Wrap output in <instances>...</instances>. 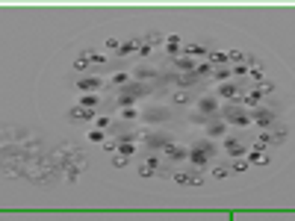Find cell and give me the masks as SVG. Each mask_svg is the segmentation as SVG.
<instances>
[{"label":"cell","instance_id":"obj_1","mask_svg":"<svg viewBox=\"0 0 295 221\" xmlns=\"http://www.w3.org/2000/svg\"><path fill=\"white\" fill-rule=\"evenodd\" d=\"M219 115H222L225 124H233V127H254V124H251V112H245V106L239 101L225 103V106L219 109Z\"/></svg>","mask_w":295,"mask_h":221},{"label":"cell","instance_id":"obj_2","mask_svg":"<svg viewBox=\"0 0 295 221\" xmlns=\"http://www.w3.org/2000/svg\"><path fill=\"white\" fill-rule=\"evenodd\" d=\"M213 156H216V145H213L209 139L195 142V145L189 148V162L195 165V168H207L209 162H213Z\"/></svg>","mask_w":295,"mask_h":221},{"label":"cell","instance_id":"obj_3","mask_svg":"<svg viewBox=\"0 0 295 221\" xmlns=\"http://www.w3.org/2000/svg\"><path fill=\"white\" fill-rule=\"evenodd\" d=\"M286 136H289V127H286V124H275L272 130H263V133H260V145L275 148V145H283Z\"/></svg>","mask_w":295,"mask_h":221},{"label":"cell","instance_id":"obj_4","mask_svg":"<svg viewBox=\"0 0 295 221\" xmlns=\"http://www.w3.org/2000/svg\"><path fill=\"white\" fill-rule=\"evenodd\" d=\"M251 124H254V127H266V130H272V127L278 124V115H275L272 106H260V109L251 112Z\"/></svg>","mask_w":295,"mask_h":221},{"label":"cell","instance_id":"obj_5","mask_svg":"<svg viewBox=\"0 0 295 221\" xmlns=\"http://www.w3.org/2000/svg\"><path fill=\"white\" fill-rule=\"evenodd\" d=\"M139 139L145 142L148 151H165V145L174 142V139L168 136V133H162V130H159V133H148V130H145V133H139Z\"/></svg>","mask_w":295,"mask_h":221},{"label":"cell","instance_id":"obj_6","mask_svg":"<svg viewBox=\"0 0 295 221\" xmlns=\"http://www.w3.org/2000/svg\"><path fill=\"white\" fill-rule=\"evenodd\" d=\"M74 89H77L80 95H98V92L104 89V80L95 77V74H89V77H77V80H74Z\"/></svg>","mask_w":295,"mask_h":221},{"label":"cell","instance_id":"obj_7","mask_svg":"<svg viewBox=\"0 0 295 221\" xmlns=\"http://www.w3.org/2000/svg\"><path fill=\"white\" fill-rule=\"evenodd\" d=\"M118 92L130 95L133 101H139V98H148V95L154 92V85H151V83H142V80H130V83L124 85V89H118Z\"/></svg>","mask_w":295,"mask_h":221},{"label":"cell","instance_id":"obj_8","mask_svg":"<svg viewBox=\"0 0 295 221\" xmlns=\"http://www.w3.org/2000/svg\"><path fill=\"white\" fill-rule=\"evenodd\" d=\"M98 118V109H86V106H71L68 109V121L71 124H89V121H95Z\"/></svg>","mask_w":295,"mask_h":221},{"label":"cell","instance_id":"obj_9","mask_svg":"<svg viewBox=\"0 0 295 221\" xmlns=\"http://www.w3.org/2000/svg\"><path fill=\"white\" fill-rule=\"evenodd\" d=\"M248 162H251V165H269V162H272V153H269L266 145L257 142V145L248 148Z\"/></svg>","mask_w":295,"mask_h":221},{"label":"cell","instance_id":"obj_10","mask_svg":"<svg viewBox=\"0 0 295 221\" xmlns=\"http://www.w3.org/2000/svg\"><path fill=\"white\" fill-rule=\"evenodd\" d=\"M168 118H172V109L168 106H148L142 112V121L145 124H159V121H168Z\"/></svg>","mask_w":295,"mask_h":221},{"label":"cell","instance_id":"obj_11","mask_svg":"<svg viewBox=\"0 0 295 221\" xmlns=\"http://www.w3.org/2000/svg\"><path fill=\"white\" fill-rule=\"evenodd\" d=\"M159 165H162V159H159L156 153H148V156H145V162H142L139 168H136V174L148 180V177H154V174H159Z\"/></svg>","mask_w":295,"mask_h":221},{"label":"cell","instance_id":"obj_12","mask_svg":"<svg viewBox=\"0 0 295 221\" xmlns=\"http://www.w3.org/2000/svg\"><path fill=\"white\" fill-rule=\"evenodd\" d=\"M198 103V115H204V118H209V115H219V109H222V103H219V98H213V95H204Z\"/></svg>","mask_w":295,"mask_h":221},{"label":"cell","instance_id":"obj_13","mask_svg":"<svg viewBox=\"0 0 295 221\" xmlns=\"http://www.w3.org/2000/svg\"><path fill=\"white\" fill-rule=\"evenodd\" d=\"M162 156H165L168 162H183V159H189V148H183V145H177V142H168L165 151H162Z\"/></svg>","mask_w":295,"mask_h":221},{"label":"cell","instance_id":"obj_14","mask_svg":"<svg viewBox=\"0 0 295 221\" xmlns=\"http://www.w3.org/2000/svg\"><path fill=\"white\" fill-rule=\"evenodd\" d=\"M225 153L227 156H233V159H242V156H248V148H245L239 139L225 136Z\"/></svg>","mask_w":295,"mask_h":221},{"label":"cell","instance_id":"obj_15","mask_svg":"<svg viewBox=\"0 0 295 221\" xmlns=\"http://www.w3.org/2000/svg\"><path fill=\"white\" fill-rule=\"evenodd\" d=\"M172 65H174V71H177V74H189V71L198 68V59H192V56H186V53H183V56H174Z\"/></svg>","mask_w":295,"mask_h":221},{"label":"cell","instance_id":"obj_16","mask_svg":"<svg viewBox=\"0 0 295 221\" xmlns=\"http://www.w3.org/2000/svg\"><path fill=\"white\" fill-rule=\"evenodd\" d=\"M139 45L142 38H127V41H121V48H118V59H127V56H133V53H139Z\"/></svg>","mask_w":295,"mask_h":221},{"label":"cell","instance_id":"obj_17","mask_svg":"<svg viewBox=\"0 0 295 221\" xmlns=\"http://www.w3.org/2000/svg\"><path fill=\"white\" fill-rule=\"evenodd\" d=\"M219 98H222V101H236V98H239V85L230 83V80H227V83H219Z\"/></svg>","mask_w":295,"mask_h":221},{"label":"cell","instance_id":"obj_18","mask_svg":"<svg viewBox=\"0 0 295 221\" xmlns=\"http://www.w3.org/2000/svg\"><path fill=\"white\" fill-rule=\"evenodd\" d=\"M183 53H186V56H192V59H198V62H201L204 56H209V48H207V45H186V48H183Z\"/></svg>","mask_w":295,"mask_h":221},{"label":"cell","instance_id":"obj_19","mask_svg":"<svg viewBox=\"0 0 295 221\" xmlns=\"http://www.w3.org/2000/svg\"><path fill=\"white\" fill-rule=\"evenodd\" d=\"M207 62L213 65V68H227V53L225 51H209V56H207Z\"/></svg>","mask_w":295,"mask_h":221},{"label":"cell","instance_id":"obj_20","mask_svg":"<svg viewBox=\"0 0 295 221\" xmlns=\"http://www.w3.org/2000/svg\"><path fill=\"white\" fill-rule=\"evenodd\" d=\"M236 101L242 103V106H251V109H260V106H263V95H257V92H248V95H242V98H236Z\"/></svg>","mask_w":295,"mask_h":221},{"label":"cell","instance_id":"obj_21","mask_svg":"<svg viewBox=\"0 0 295 221\" xmlns=\"http://www.w3.org/2000/svg\"><path fill=\"white\" fill-rule=\"evenodd\" d=\"M180 48H183V41H180V35L177 33H172V35H165V51H168V56H177V51H180Z\"/></svg>","mask_w":295,"mask_h":221},{"label":"cell","instance_id":"obj_22","mask_svg":"<svg viewBox=\"0 0 295 221\" xmlns=\"http://www.w3.org/2000/svg\"><path fill=\"white\" fill-rule=\"evenodd\" d=\"M225 133H227L225 121H209V124H207V136L209 139H219V136H225Z\"/></svg>","mask_w":295,"mask_h":221},{"label":"cell","instance_id":"obj_23","mask_svg":"<svg viewBox=\"0 0 295 221\" xmlns=\"http://www.w3.org/2000/svg\"><path fill=\"white\" fill-rule=\"evenodd\" d=\"M142 41L151 45V48H156V45H165V35L159 33V30H148V33L142 35Z\"/></svg>","mask_w":295,"mask_h":221},{"label":"cell","instance_id":"obj_24","mask_svg":"<svg viewBox=\"0 0 295 221\" xmlns=\"http://www.w3.org/2000/svg\"><path fill=\"white\" fill-rule=\"evenodd\" d=\"M89 68H92V56H89V51H83L77 59H74V71L83 74V71H89Z\"/></svg>","mask_w":295,"mask_h":221},{"label":"cell","instance_id":"obj_25","mask_svg":"<svg viewBox=\"0 0 295 221\" xmlns=\"http://www.w3.org/2000/svg\"><path fill=\"white\" fill-rule=\"evenodd\" d=\"M192 174L195 171H172V180L177 186H192Z\"/></svg>","mask_w":295,"mask_h":221},{"label":"cell","instance_id":"obj_26","mask_svg":"<svg viewBox=\"0 0 295 221\" xmlns=\"http://www.w3.org/2000/svg\"><path fill=\"white\" fill-rule=\"evenodd\" d=\"M136 118H142L139 106H124V109H121V121H124V124H130V121H136Z\"/></svg>","mask_w":295,"mask_h":221},{"label":"cell","instance_id":"obj_27","mask_svg":"<svg viewBox=\"0 0 295 221\" xmlns=\"http://www.w3.org/2000/svg\"><path fill=\"white\" fill-rule=\"evenodd\" d=\"M213 80H219V83L233 80V68H216V71H213Z\"/></svg>","mask_w":295,"mask_h":221},{"label":"cell","instance_id":"obj_28","mask_svg":"<svg viewBox=\"0 0 295 221\" xmlns=\"http://www.w3.org/2000/svg\"><path fill=\"white\" fill-rule=\"evenodd\" d=\"M115 153H121V156L130 159V156L136 153V142H118V151H115Z\"/></svg>","mask_w":295,"mask_h":221},{"label":"cell","instance_id":"obj_29","mask_svg":"<svg viewBox=\"0 0 295 221\" xmlns=\"http://www.w3.org/2000/svg\"><path fill=\"white\" fill-rule=\"evenodd\" d=\"M133 77L127 74V71H118V74H112V85H118V89H124V85L130 83Z\"/></svg>","mask_w":295,"mask_h":221},{"label":"cell","instance_id":"obj_30","mask_svg":"<svg viewBox=\"0 0 295 221\" xmlns=\"http://www.w3.org/2000/svg\"><path fill=\"white\" fill-rule=\"evenodd\" d=\"M254 92H257V95H272V92H275V83H272V80H260V83L254 85Z\"/></svg>","mask_w":295,"mask_h":221},{"label":"cell","instance_id":"obj_31","mask_svg":"<svg viewBox=\"0 0 295 221\" xmlns=\"http://www.w3.org/2000/svg\"><path fill=\"white\" fill-rule=\"evenodd\" d=\"M248 156H242V159H233V165H230V174H242V171H248Z\"/></svg>","mask_w":295,"mask_h":221},{"label":"cell","instance_id":"obj_32","mask_svg":"<svg viewBox=\"0 0 295 221\" xmlns=\"http://www.w3.org/2000/svg\"><path fill=\"white\" fill-rule=\"evenodd\" d=\"M172 103H177V106H183V103H192V95L186 92V89H180V92H174Z\"/></svg>","mask_w":295,"mask_h":221},{"label":"cell","instance_id":"obj_33","mask_svg":"<svg viewBox=\"0 0 295 221\" xmlns=\"http://www.w3.org/2000/svg\"><path fill=\"white\" fill-rule=\"evenodd\" d=\"M80 106H86V109H98L101 101H98V95H83V98H80Z\"/></svg>","mask_w":295,"mask_h":221},{"label":"cell","instance_id":"obj_34","mask_svg":"<svg viewBox=\"0 0 295 221\" xmlns=\"http://www.w3.org/2000/svg\"><path fill=\"white\" fill-rule=\"evenodd\" d=\"M213 177H216V180H225V177H230V165H213Z\"/></svg>","mask_w":295,"mask_h":221},{"label":"cell","instance_id":"obj_35","mask_svg":"<svg viewBox=\"0 0 295 221\" xmlns=\"http://www.w3.org/2000/svg\"><path fill=\"white\" fill-rule=\"evenodd\" d=\"M95 127H98V130H104V133H106V130H112V121L106 118V115H98V118H95Z\"/></svg>","mask_w":295,"mask_h":221},{"label":"cell","instance_id":"obj_36","mask_svg":"<svg viewBox=\"0 0 295 221\" xmlns=\"http://www.w3.org/2000/svg\"><path fill=\"white\" fill-rule=\"evenodd\" d=\"M127 156H121V153H112V168H127Z\"/></svg>","mask_w":295,"mask_h":221},{"label":"cell","instance_id":"obj_37","mask_svg":"<svg viewBox=\"0 0 295 221\" xmlns=\"http://www.w3.org/2000/svg\"><path fill=\"white\" fill-rule=\"evenodd\" d=\"M89 56H92V65H106V59H109V56H104L98 51H89Z\"/></svg>","mask_w":295,"mask_h":221},{"label":"cell","instance_id":"obj_38","mask_svg":"<svg viewBox=\"0 0 295 221\" xmlns=\"http://www.w3.org/2000/svg\"><path fill=\"white\" fill-rule=\"evenodd\" d=\"M106 51H115L118 53V48H121V41H118V38H115V35H109V38H106V45H104Z\"/></svg>","mask_w":295,"mask_h":221},{"label":"cell","instance_id":"obj_39","mask_svg":"<svg viewBox=\"0 0 295 221\" xmlns=\"http://www.w3.org/2000/svg\"><path fill=\"white\" fill-rule=\"evenodd\" d=\"M248 80H251V83L257 85V83L263 80V68H251V71H248Z\"/></svg>","mask_w":295,"mask_h":221},{"label":"cell","instance_id":"obj_40","mask_svg":"<svg viewBox=\"0 0 295 221\" xmlns=\"http://www.w3.org/2000/svg\"><path fill=\"white\" fill-rule=\"evenodd\" d=\"M104 130H98V127H95V130H89V142H104Z\"/></svg>","mask_w":295,"mask_h":221},{"label":"cell","instance_id":"obj_41","mask_svg":"<svg viewBox=\"0 0 295 221\" xmlns=\"http://www.w3.org/2000/svg\"><path fill=\"white\" fill-rule=\"evenodd\" d=\"M248 71H251V65H236L233 68V77H248Z\"/></svg>","mask_w":295,"mask_h":221},{"label":"cell","instance_id":"obj_42","mask_svg":"<svg viewBox=\"0 0 295 221\" xmlns=\"http://www.w3.org/2000/svg\"><path fill=\"white\" fill-rule=\"evenodd\" d=\"M104 151L115 153V151H118V139H112V142H106V145H104Z\"/></svg>","mask_w":295,"mask_h":221},{"label":"cell","instance_id":"obj_43","mask_svg":"<svg viewBox=\"0 0 295 221\" xmlns=\"http://www.w3.org/2000/svg\"><path fill=\"white\" fill-rule=\"evenodd\" d=\"M151 51H154L151 45H145V41H142V45H139V56H151Z\"/></svg>","mask_w":295,"mask_h":221},{"label":"cell","instance_id":"obj_44","mask_svg":"<svg viewBox=\"0 0 295 221\" xmlns=\"http://www.w3.org/2000/svg\"><path fill=\"white\" fill-rule=\"evenodd\" d=\"M192 186H204V177H201V174H198V171H195V174H192Z\"/></svg>","mask_w":295,"mask_h":221}]
</instances>
